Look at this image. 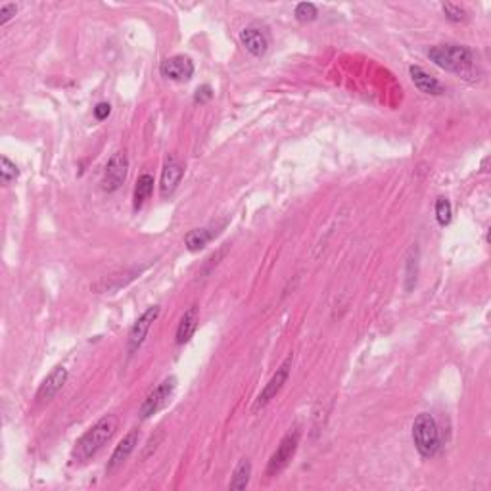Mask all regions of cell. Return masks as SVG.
<instances>
[{"mask_svg":"<svg viewBox=\"0 0 491 491\" xmlns=\"http://www.w3.org/2000/svg\"><path fill=\"white\" fill-rule=\"evenodd\" d=\"M118 425L120 422H118L115 415H106L104 418H100L97 425L85 432L79 441L75 443L73 455H71L73 462H85L89 461L90 457H94L113 438Z\"/></svg>","mask_w":491,"mask_h":491,"instance_id":"obj_1","label":"cell"},{"mask_svg":"<svg viewBox=\"0 0 491 491\" xmlns=\"http://www.w3.org/2000/svg\"><path fill=\"white\" fill-rule=\"evenodd\" d=\"M428 58L441 69L459 75H470L474 71V66H476L474 52L464 45L434 46L428 52Z\"/></svg>","mask_w":491,"mask_h":491,"instance_id":"obj_2","label":"cell"},{"mask_svg":"<svg viewBox=\"0 0 491 491\" xmlns=\"http://www.w3.org/2000/svg\"><path fill=\"white\" fill-rule=\"evenodd\" d=\"M413 441H415V447H417L420 457H425V459L436 457L439 449H441V436H439L438 422L430 413H422V415H418L415 418Z\"/></svg>","mask_w":491,"mask_h":491,"instance_id":"obj_3","label":"cell"},{"mask_svg":"<svg viewBox=\"0 0 491 491\" xmlns=\"http://www.w3.org/2000/svg\"><path fill=\"white\" fill-rule=\"evenodd\" d=\"M299 446V432L294 430L290 434H286L280 441V446L276 447V451L271 455L267 464V478H275L283 472L288 464H290L292 457L296 453V449Z\"/></svg>","mask_w":491,"mask_h":491,"instance_id":"obj_4","label":"cell"},{"mask_svg":"<svg viewBox=\"0 0 491 491\" xmlns=\"http://www.w3.org/2000/svg\"><path fill=\"white\" fill-rule=\"evenodd\" d=\"M292 363H294V355H288V357L284 359L283 365L276 369L275 374H273L271 380L267 382V386L263 387V392L257 395L255 405H253V413H257V411L263 409V407H267L269 403L275 399L276 394L283 390V386L286 384V380H288V376H290Z\"/></svg>","mask_w":491,"mask_h":491,"instance_id":"obj_5","label":"cell"},{"mask_svg":"<svg viewBox=\"0 0 491 491\" xmlns=\"http://www.w3.org/2000/svg\"><path fill=\"white\" fill-rule=\"evenodd\" d=\"M127 171H129V157L125 152H115L104 167V175H102L104 192H115L125 183Z\"/></svg>","mask_w":491,"mask_h":491,"instance_id":"obj_6","label":"cell"},{"mask_svg":"<svg viewBox=\"0 0 491 491\" xmlns=\"http://www.w3.org/2000/svg\"><path fill=\"white\" fill-rule=\"evenodd\" d=\"M175 386H177V378H175V376H169V378H165L162 384H157L156 390L150 392L148 397L142 403L141 417L148 418L152 417V415H156L159 409H164L165 405H167V401H169V397L173 395V392H175Z\"/></svg>","mask_w":491,"mask_h":491,"instance_id":"obj_7","label":"cell"},{"mask_svg":"<svg viewBox=\"0 0 491 491\" xmlns=\"http://www.w3.org/2000/svg\"><path fill=\"white\" fill-rule=\"evenodd\" d=\"M183 175H185V165L180 164L175 156L167 157L164 164V169H162V183H159L162 198H169L179 188Z\"/></svg>","mask_w":491,"mask_h":491,"instance_id":"obj_8","label":"cell"},{"mask_svg":"<svg viewBox=\"0 0 491 491\" xmlns=\"http://www.w3.org/2000/svg\"><path fill=\"white\" fill-rule=\"evenodd\" d=\"M159 71L169 81H188L194 75V64L188 56L177 54V56H171V58L162 62Z\"/></svg>","mask_w":491,"mask_h":491,"instance_id":"obj_9","label":"cell"},{"mask_svg":"<svg viewBox=\"0 0 491 491\" xmlns=\"http://www.w3.org/2000/svg\"><path fill=\"white\" fill-rule=\"evenodd\" d=\"M157 315H159V306H154L150 307V309H146V311L142 313L141 317L136 319V322H134L133 328H131V332H129V351H131V353H134V351L141 348L144 338L148 334L150 327H152V322L157 319Z\"/></svg>","mask_w":491,"mask_h":491,"instance_id":"obj_10","label":"cell"},{"mask_svg":"<svg viewBox=\"0 0 491 491\" xmlns=\"http://www.w3.org/2000/svg\"><path fill=\"white\" fill-rule=\"evenodd\" d=\"M240 43L255 58H261L269 48L267 33L257 29V27H246V29L240 31Z\"/></svg>","mask_w":491,"mask_h":491,"instance_id":"obj_11","label":"cell"},{"mask_svg":"<svg viewBox=\"0 0 491 491\" xmlns=\"http://www.w3.org/2000/svg\"><path fill=\"white\" fill-rule=\"evenodd\" d=\"M67 380V369L66 367H56L48 376L45 378V382L41 384V387H38L37 392V401L43 403V401H50L54 395L60 392L62 387H64V384H66Z\"/></svg>","mask_w":491,"mask_h":491,"instance_id":"obj_12","label":"cell"},{"mask_svg":"<svg viewBox=\"0 0 491 491\" xmlns=\"http://www.w3.org/2000/svg\"><path fill=\"white\" fill-rule=\"evenodd\" d=\"M136 443H138V434H136V430L129 432L125 438L121 439L120 443H118V447L113 449L112 459H110V462H108V469H106V472H108V474H112L113 470L120 469L121 464L129 459V455L133 453Z\"/></svg>","mask_w":491,"mask_h":491,"instance_id":"obj_13","label":"cell"},{"mask_svg":"<svg viewBox=\"0 0 491 491\" xmlns=\"http://www.w3.org/2000/svg\"><path fill=\"white\" fill-rule=\"evenodd\" d=\"M409 73L413 83H415V87H417L420 92H425V94H441V92H446V90H443V85H441L436 77L426 73L422 67L411 66Z\"/></svg>","mask_w":491,"mask_h":491,"instance_id":"obj_14","label":"cell"},{"mask_svg":"<svg viewBox=\"0 0 491 491\" xmlns=\"http://www.w3.org/2000/svg\"><path fill=\"white\" fill-rule=\"evenodd\" d=\"M142 269H133V271H125V273H115V275H110L104 280H100L98 284H94L92 288L98 292V294H104V292H115L127 286V284L134 280L136 276L141 275Z\"/></svg>","mask_w":491,"mask_h":491,"instance_id":"obj_15","label":"cell"},{"mask_svg":"<svg viewBox=\"0 0 491 491\" xmlns=\"http://www.w3.org/2000/svg\"><path fill=\"white\" fill-rule=\"evenodd\" d=\"M196 327H198V309H196V306H192L190 309H186L185 315L180 317L179 328H177V343L183 346V343L188 342L196 332Z\"/></svg>","mask_w":491,"mask_h":491,"instance_id":"obj_16","label":"cell"},{"mask_svg":"<svg viewBox=\"0 0 491 491\" xmlns=\"http://www.w3.org/2000/svg\"><path fill=\"white\" fill-rule=\"evenodd\" d=\"M215 234L217 231H213V229H194L185 236V246L190 252H200L211 242Z\"/></svg>","mask_w":491,"mask_h":491,"instance_id":"obj_17","label":"cell"},{"mask_svg":"<svg viewBox=\"0 0 491 491\" xmlns=\"http://www.w3.org/2000/svg\"><path fill=\"white\" fill-rule=\"evenodd\" d=\"M152 190H154V177L148 175V173H144V175L138 177L136 186H134V209H141L144 206V201L152 196Z\"/></svg>","mask_w":491,"mask_h":491,"instance_id":"obj_18","label":"cell"},{"mask_svg":"<svg viewBox=\"0 0 491 491\" xmlns=\"http://www.w3.org/2000/svg\"><path fill=\"white\" fill-rule=\"evenodd\" d=\"M250 476H252V462L248 461V459H242V461L239 462V467H236L234 472H232L229 490H236V491L246 490L248 484H250Z\"/></svg>","mask_w":491,"mask_h":491,"instance_id":"obj_19","label":"cell"},{"mask_svg":"<svg viewBox=\"0 0 491 491\" xmlns=\"http://www.w3.org/2000/svg\"><path fill=\"white\" fill-rule=\"evenodd\" d=\"M17 175H20V171H17V165L12 164L6 156L0 157V179H2V183L8 185L10 180L17 179Z\"/></svg>","mask_w":491,"mask_h":491,"instance_id":"obj_20","label":"cell"},{"mask_svg":"<svg viewBox=\"0 0 491 491\" xmlns=\"http://www.w3.org/2000/svg\"><path fill=\"white\" fill-rule=\"evenodd\" d=\"M436 219H438V223L441 227L451 223V204H449L447 198H439L436 201Z\"/></svg>","mask_w":491,"mask_h":491,"instance_id":"obj_21","label":"cell"},{"mask_svg":"<svg viewBox=\"0 0 491 491\" xmlns=\"http://www.w3.org/2000/svg\"><path fill=\"white\" fill-rule=\"evenodd\" d=\"M296 17L299 22H313L317 17V6L311 2H301L296 6Z\"/></svg>","mask_w":491,"mask_h":491,"instance_id":"obj_22","label":"cell"},{"mask_svg":"<svg viewBox=\"0 0 491 491\" xmlns=\"http://www.w3.org/2000/svg\"><path fill=\"white\" fill-rule=\"evenodd\" d=\"M443 14H446V17L449 20V22L453 23H461L464 22V10H462L461 6H457V4H443Z\"/></svg>","mask_w":491,"mask_h":491,"instance_id":"obj_23","label":"cell"},{"mask_svg":"<svg viewBox=\"0 0 491 491\" xmlns=\"http://www.w3.org/2000/svg\"><path fill=\"white\" fill-rule=\"evenodd\" d=\"M417 255H415V259H413V252H411L409 259H407V290H413V286L417 284V265H418Z\"/></svg>","mask_w":491,"mask_h":491,"instance_id":"obj_24","label":"cell"},{"mask_svg":"<svg viewBox=\"0 0 491 491\" xmlns=\"http://www.w3.org/2000/svg\"><path fill=\"white\" fill-rule=\"evenodd\" d=\"M211 98H213V90H211L209 85H201V87H198L196 92H194V102H196V104H206Z\"/></svg>","mask_w":491,"mask_h":491,"instance_id":"obj_25","label":"cell"},{"mask_svg":"<svg viewBox=\"0 0 491 491\" xmlns=\"http://www.w3.org/2000/svg\"><path fill=\"white\" fill-rule=\"evenodd\" d=\"M15 14H17V4H12V2L2 4L0 6V25H6Z\"/></svg>","mask_w":491,"mask_h":491,"instance_id":"obj_26","label":"cell"},{"mask_svg":"<svg viewBox=\"0 0 491 491\" xmlns=\"http://www.w3.org/2000/svg\"><path fill=\"white\" fill-rule=\"evenodd\" d=\"M110 113H112V106L108 104V102H100V104L94 108V118H97L98 121H104L110 118Z\"/></svg>","mask_w":491,"mask_h":491,"instance_id":"obj_27","label":"cell"}]
</instances>
